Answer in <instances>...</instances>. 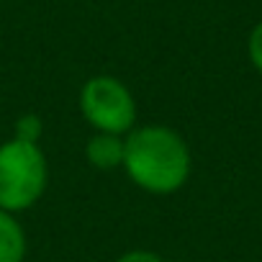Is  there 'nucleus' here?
<instances>
[{"instance_id":"nucleus-1","label":"nucleus","mask_w":262,"mask_h":262,"mask_svg":"<svg viewBox=\"0 0 262 262\" xmlns=\"http://www.w3.org/2000/svg\"><path fill=\"white\" fill-rule=\"evenodd\" d=\"M190 147L175 128L147 123L126 134L123 170L137 188L152 195H172L190 178Z\"/></svg>"},{"instance_id":"nucleus-2","label":"nucleus","mask_w":262,"mask_h":262,"mask_svg":"<svg viewBox=\"0 0 262 262\" xmlns=\"http://www.w3.org/2000/svg\"><path fill=\"white\" fill-rule=\"evenodd\" d=\"M47 185L49 165L36 142L11 137L0 144V208L24 213L44 198Z\"/></svg>"},{"instance_id":"nucleus-3","label":"nucleus","mask_w":262,"mask_h":262,"mask_svg":"<svg viewBox=\"0 0 262 262\" xmlns=\"http://www.w3.org/2000/svg\"><path fill=\"white\" fill-rule=\"evenodd\" d=\"M80 111L82 118L103 134L126 137L137 123V100L118 77L93 75L80 88Z\"/></svg>"},{"instance_id":"nucleus-4","label":"nucleus","mask_w":262,"mask_h":262,"mask_svg":"<svg viewBox=\"0 0 262 262\" xmlns=\"http://www.w3.org/2000/svg\"><path fill=\"white\" fill-rule=\"evenodd\" d=\"M123 155H126V137L121 134H95L85 144V157L95 170H116L123 167Z\"/></svg>"},{"instance_id":"nucleus-5","label":"nucleus","mask_w":262,"mask_h":262,"mask_svg":"<svg viewBox=\"0 0 262 262\" xmlns=\"http://www.w3.org/2000/svg\"><path fill=\"white\" fill-rule=\"evenodd\" d=\"M26 231L16 213L0 208V262H24L26 259Z\"/></svg>"},{"instance_id":"nucleus-6","label":"nucleus","mask_w":262,"mask_h":262,"mask_svg":"<svg viewBox=\"0 0 262 262\" xmlns=\"http://www.w3.org/2000/svg\"><path fill=\"white\" fill-rule=\"evenodd\" d=\"M41 118L34 116V113H24L16 118V126H13V137L16 139H24V142H36L39 144V137H41Z\"/></svg>"},{"instance_id":"nucleus-7","label":"nucleus","mask_w":262,"mask_h":262,"mask_svg":"<svg viewBox=\"0 0 262 262\" xmlns=\"http://www.w3.org/2000/svg\"><path fill=\"white\" fill-rule=\"evenodd\" d=\"M247 54H249V62L254 64V70L262 72V21L249 31V39H247Z\"/></svg>"},{"instance_id":"nucleus-8","label":"nucleus","mask_w":262,"mask_h":262,"mask_svg":"<svg viewBox=\"0 0 262 262\" xmlns=\"http://www.w3.org/2000/svg\"><path fill=\"white\" fill-rule=\"evenodd\" d=\"M116 262H165V257H160L152 249H131V252H123Z\"/></svg>"}]
</instances>
